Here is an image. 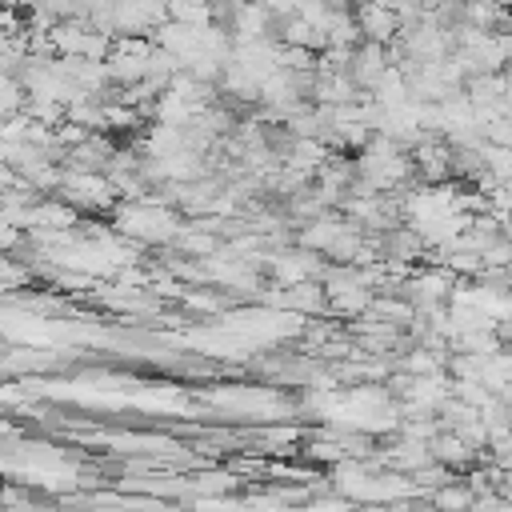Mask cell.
<instances>
[{"instance_id": "277c9868", "label": "cell", "mask_w": 512, "mask_h": 512, "mask_svg": "<svg viewBox=\"0 0 512 512\" xmlns=\"http://www.w3.org/2000/svg\"><path fill=\"white\" fill-rule=\"evenodd\" d=\"M432 504H436V512H472L476 496H472V488H468V484L448 480V484H440V488L432 492Z\"/></svg>"}, {"instance_id": "3957f363", "label": "cell", "mask_w": 512, "mask_h": 512, "mask_svg": "<svg viewBox=\"0 0 512 512\" xmlns=\"http://www.w3.org/2000/svg\"><path fill=\"white\" fill-rule=\"evenodd\" d=\"M428 452H432V464H440V468H468L476 460V452L460 436H452V432H436Z\"/></svg>"}, {"instance_id": "6da1fadb", "label": "cell", "mask_w": 512, "mask_h": 512, "mask_svg": "<svg viewBox=\"0 0 512 512\" xmlns=\"http://www.w3.org/2000/svg\"><path fill=\"white\" fill-rule=\"evenodd\" d=\"M120 228L140 236V240H172L176 236V220L160 208H128L120 216Z\"/></svg>"}, {"instance_id": "7a4b0ae2", "label": "cell", "mask_w": 512, "mask_h": 512, "mask_svg": "<svg viewBox=\"0 0 512 512\" xmlns=\"http://www.w3.org/2000/svg\"><path fill=\"white\" fill-rule=\"evenodd\" d=\"M356 32H368V44H388L400 32V20L392 8H360L356 12Z\"/></svg>"}, {"instance_id": "5b68a950", "label": "cell", "mask_w": 512, "mask_h": 512, "mask_svg": "<svg viewBox=\"0 0 512 512\" xmlns=\"http://www.w3.org/2000/svg\"><path fill=\"white\" fill-rule=\"evenodd\" d=\"M508 416H512V404H508Z\"/></svg>"}]
</instances>
